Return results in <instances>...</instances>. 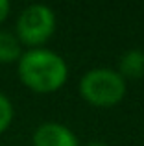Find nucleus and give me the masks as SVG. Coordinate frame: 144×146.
Wrapping results in <instances>:
<instances>
[{"label":"nucleus","instance_id":"obj_1","mask_svg":"<svg viewBox=\"0 0 144 146\" xmlns=\"http://www.w3.org/2000/svg\"><path fill=\"white\" fill-rule=\"evenodd\" d=\"M17 72L22 85L37 94H50L67 83L69 67L57 52L50 48H30L17 61Z\"/></svg>","mask_w":144,"mask_h":146},{"label":"nucleus","instance_id":"obj_2","mask_svg":"<svg viewBox=\"0 0 144 146\" xmlns=\"http://www.w3.org/2000/svg\"><path fill=\"white\" fill-rule=\"evenodd\" d=\"M79 94L94 107L118 106L126 96V80L107 67L90 68L79 80Z\"/></svg>","mask_w":144,"mask_h":146},{"label":"nucleus","instance_id":"obj_3","mask_svg":"<svg viewBox=\"0 0 144 146\" xmlns=\"http://www.w3.org/2000/svg\"><path fill=\"white\" fill-rule=\"evenodd\" d=\"M55 32V13L44 4H32L18 13L15 22V35L20 44L41 48Z\"/></svg>","mask_w":144,"mask_h":146},{"label":"nucleus","instance_id":"obj_4","mask_svg":"<svg viewBox=\"0 0 144 146\" xmlns=\"http://www.w3.org/2000/svg\"><path fill=\"white\" fill-rule=\"evenodd\" d=\"M33 146H79L78 137L70 128L59 122H44L33 131Z\"/></svg>","mask_w":144,"mask_h":146},{"label":"nucleus","instance_id":"obj_5","mask_svg":"<svg viewBox=\"0 0 144 146\" xmlns=\"http://www.w3.org/2000/svg\"><path fill=\"white\" fill-rule=\"evenodd\" d=\"M118 72L124 80H141L144 76V52L142 50H127L118 59Z\"/></svg>","mask_w":144,"mask_h":146},{"label":"nucleus","instance_id":"obj_6","mask_svg":"<svg viewBox=\"0 0 144 146\" xmlns=\"http://www.w3.org/2000/svg\"><path fill=\"white\" fill-rule=\"evenodd\" d=\"M22 56V44L13 32L0 30V63H17Z\"/></svg>","mask_w":144,"mask_h":146},{"label":"nucleus","instance_id":"obj_7","mask_svg":"<svg viewBox=\"0 0 144 146\" xmlns=\"http://www.w3.org/2000/svg\"><path fill=\"white\" fill-rule=\"evenodd\" d=\"M15 118V107L11 104V100L4 93H0V133H4L11 126Z\"/></svg>","mask_w":144,"mask_h":146},{"label":"nucleus","instance_id":"obj_8","mask_svg":"<svg viewBox=\"0 0 144 146\" xmlns=\"http://www.w3.org/2000/svg\"><path fill=\"white\" fill-rule=\"evenodd\" d=\"M9 11H11V4L7 2V0H0V26H2L4 21L7 19Z\"/></svg>","mask_w":144,"mask_h":146},{"label":"nucleus","instance_id":"obj_9","mask_svg":"<svg viewBox=\"0 0 144 146\" xmlns=\"http://www.w3.org/2000/svg\"><path fill=\"white\" fill-rule=\"evenodd\" d=\"M85 146H107V144L102 143V141H92V143H87Z\"/></svg>","mask_w":144,"mask_h":146}]
</instances>
